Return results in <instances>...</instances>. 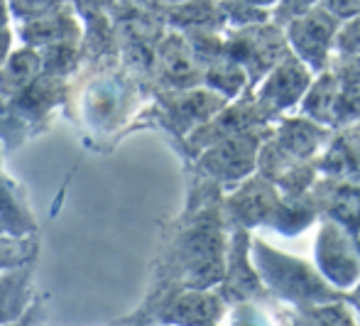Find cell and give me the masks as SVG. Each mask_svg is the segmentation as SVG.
Returning <instances> with one entry per match:
<instances>
[{"label": "cell", "mask_w": 360, "mask_h": 326, "mask_svg": "<svg viewBox=\"0 0 360 326\" xmlns=\"http://www.w3.org/2000/svg\"><path fill=\"white\" fill-rule=\"evenodd\" d=\"M333 23L326 15H311L304 18L299 25H294V42H297L299 52L314 64H321L323 52H326L328 37H331Z\"/></svg>", "instance_id": "4"}, {"label": "cell", "mask_w": 360, "mask_h": 326, "mask_svg": "<svg viewBox=\"0 0 360 326\" xmlns=\"http://www.w3.org/2000/svg\"><path fill=\"white\" fill-rule=\"evenodd\" d=\"M358 282H360V280H358ZM358 294H360V284H358Z\"/></svg>", "instance_id": "10"}, {"label": "cell", "mask_w": 360, "mask_h": 326, "mask_svg": "<svg viewBox=\"0 0 360 326\" xmlns=\"http://www.w3.org/2000/svg\"><path fill=\"white\" fill-rule=\"evenodd\" d=\"M299 326H356V319L348 307L326 302L304 309L299 317Z\"/></svg>", "instance_id": "7"}, {"label": "cell", "mask_w": 360, "mask_h": 326, "mask_svg": "<svg viewBox=\"0 0 360 326\" xmlns=\"http://www.w3.org/2000/svg\"><path fill=\"white\" fill-rule=\"evenodd\" d=\"M331 8L341 15H351L360 10V0H331Z\"/></svg>", "instance_id": "9"}, {"label": "cell", "mask_w": 360, "mask_h": 326, "mask_svg": "<svg viewBox=\"0 0 360 326\" xmlns=\"http://www.w3.org/2000/svg\"><path fill=\"white\" fill-rule=\"evenodd\" d=\"M218 317H221V299L209 292H186L169 309V319L181 326H209Z\"/></svg>", "instance_id": "3"}, {"label": "cell", "mask_w": 360, "mask_h": 326, "mask_svg": "<svg viewBox=\"0 0 360 326\" xmlns=\"http://www.w3.org/2000/svg\"><path fill=\"white\" fill-rule=\"evenodd\" d=\"M316 261L323 280L333 287H353L360 280V258L348 233L336 223L321 228L316 243Z\"/></svg>", "instance_id": "2"}, {"label": "cell", "mask_w": 360, "mask_h": 326, "mask_svg": "<svg viewBox=\"0 0 360 326\" xmlns=\"http://www.w3.org/2000/svg\"><path fill=\"white\" fill-rule=\"evenodd\" d=\"M252 155H255V142L248 137H233L211 155V165L221 175L240 177L252 167Z\"/></svg>", "instance_id": "5"}, {"label": "cell", "mask_w": 360, "mask_h": 326, "mask_svg": "<svg viewBox=\"0 0 360 326\" xmlns=\"http://www.w3.org/2000/svg\"><path fill=\"white\" fill-rule=\"evenodd\" d=\"M255 261L265 284L280 297H285L294 304H307V307L331 302L333 289L307 263L282 256V253L265 246H257Z\"/></svg>", "instance_id": "1"}, {"label": "cell", "mask_w": 360, "mask_h": 326, "mask_svg": "<svg viewBox=\"0 0 360 326\" xmlns=\"http://www.w3.org/2000/svg\"><path fill=\"white\" fill-rule=\"evenodd\" d=\"M309 76L307 71L299 64H285L282 69H277L272 74L270 84L265 86V96L272 101L275 106H289L297 96H302V91L307 89Z\"/></svg>", "instance_id": "6"}, {"label": "cell", "mask_w": 360, "mask_h": 326, "mask_svg": "<svg viewBox=\"0 0 360 326\" xmlns=\"http://www.w3.org/2000/svg\"><path fill=\"white\" fill-rule=\"evenodd\" d=\"M233 326H270L265 317H260V312H255L252 307H243L238 312V317L233 319Z\"/></svg>", "instance_id": "8"}]
</instances>
